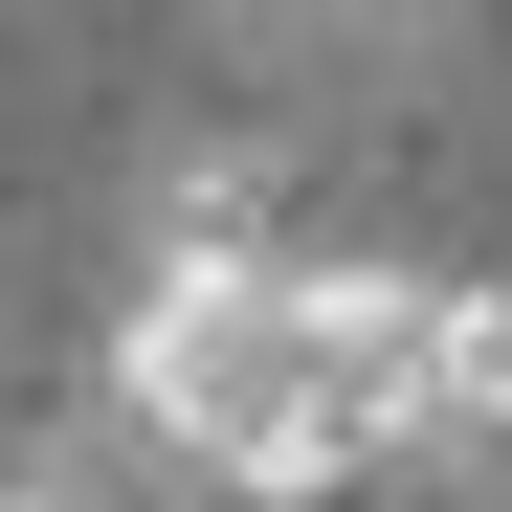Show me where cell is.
I'll return each mask as SVG.
<instances>
[{"label": "cell", "mask_w": 512, "mask_h": 512, "mask_svg": "<svg viewBox=\"0 0 512 512\" xmlns=\"http://www.w3.org/2000/svg\"><path fill=\"white\" fill-rule=\"evenodd\" d=\"M0 512H112V446H0Z\"/></svg>", "instance_id": "cell-4"}, {"label": "cell", "mask_w": 512, "mask_h": 512, "mask_svg": "<svg viewBox=\"0 0 512 512\" xmlns=\"http://www.w3.org/2000/svg\"><path fill=\"white\" fill-rule=\"evenodd\" d=\"M223 67H268V90H379V67L446 45V0H201Z\"/></svg>", "instance_id": "cell-2"}, {"label": "cell", "mask_w": 512, "mask_h": 512, "mask_svg": "<svg viewBox=\"0 0 512 512\" xmlns=\"http://www.w3.org/2000/svg\"><path fill=\"white\" fill-rule=\"evenodd\" d=\"M423 446L446 468L512 446V290H468V268H446V312H423Z\"/></svg>", "instance_id": "cell-3"}, {"label": "cell", "mask_w": 512, "mask_h": 512, "mask_svg": "<svg viewBox=\"0 0 512 512\" xmlns=\"http://www.w3.org/2000/svg\"><path fill=\"white\" fill-rule=\"evenodd\" d=\"M112 446L201 468V490H245V512L379 490V423L312 379L290 245H268V223H245V245H134V312H112Z\"/></svg>", "instance_id": "cell-1"}]
</instances>
